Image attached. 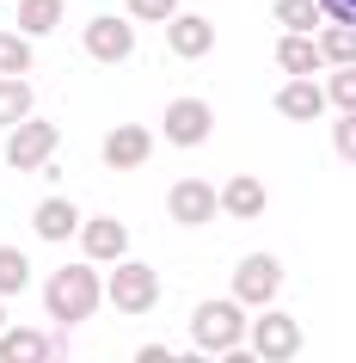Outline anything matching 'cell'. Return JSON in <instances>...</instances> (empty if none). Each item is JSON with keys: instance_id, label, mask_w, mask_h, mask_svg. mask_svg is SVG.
Instances as JSON below:
<instances>
[{"instance_id": "cell-1", "label": "cell", "mask_w": 356, "mask_h": 363, "mask_svg": "<svg viewBox=\"0 0 356 363\" xmlns=\"http://www.w3.org/2000/svg\"><path fill=\"white\" fill-rule=\"evenodd\" d=\"M98 302H105V277H98L93 259H80V265H62L43 277V314L56 326H80V320H93Z\"/></svg>"}, {"instance_id": "cell-2", "label": "cell", "mask_w": 356, "mask_h": 363, "mask_svg": "<svg viewBox=\"0 0 356 363\" xmlns=\"http://www.w3.org/2000/svg\"><path fill=\"white\" fill-rule=\"evenodd\" d=\"M246 333H252V326H246V308L234 302V296L197 302V314H190V345H197V351H234Z\"/></svg>"}, {"instance_id": "cell-3", "label": "cell", "mask_w": 356, "mask_h": 363, "mask_svg": "<svg viewBox=\"0 0 356 363\" xmlns=\"http://www.w3.org/2000/svg\"><path fill=\"white\" fill-rule=\"evenodd\" d=\"M105 302L123 308V314H148V308L160 302V277H154V265H142V259H117L111 277H105Z\"/></svg>"}, {"instance_id": "cell-4", "label": "cell", "mask_w": 356, "mask_h": 363, "mask_svg": "<svg viewBox=\"0 0 356 363\" xmlns=\"http://www.w3.org/2000/svg\"><path fill=\"white\" fill-rule=\"evenodd\" d=\"M277 289H282V265H277V252H246L240 265H234V302L240 308H270L277 302Z\"/></svg>"}, {"instance_id": "cell-5", "label": "cell", "mask_w": 356, "mask_h": 363, "mask_svg": "<svg viewBox=\"0 0 356 363\" xmlns=\"http://www.w3.org/2000/svg\"><path fill=\"white\" fill-rule=\"evenodd\" d=\"M56 142H62V130L50 117H25V123H13V135H6V167H19V172L50 167V160H56Z\"/></svg>"}, {"instance_id": "cell-6", "label": "cell", "mask_w": 356, "mask_h": 363, "mask_svg": "<svg viewBox=\"0 0 356 363\" xmlns=\"http://www.w3.org/2000/svg\"><path fill=\"white\" fill-rule=\"evenodd\" d=\"M160 135H166L172 148H203L209 135H215V111H209V99H172L166 117H160Z\"/></svg>"}, {"instance_id": "cell-7", "label": "cell", "mask_w": 356, "mask_h": 363, "mask_svg": "<svg viewBox=\"0 0 356 363\" xmlns=\"http://www.w3.org/2000/svg\"><path fill=\"white\" fill-rule=\"evenodd\" d=\"M252 351H258L264 363H295V357H301V326H295V314L264 308L258 320H252Z\"/></svg>"}, {"instance_id": "cell-8", "label": "cell", "mask_w": 356, "mask_h": 363, "mask_svg": "<svg viewBox=\"0 0 356 363\" xmlns=\"http://www.w3.org/2000/svg\"><path fill=\"white\" fill-rule=\"evenodd\" d=\"M215 210H222V191H215V185H203V179H172L166 216L178 222V228H203Z\"/></svg>"}, {"instance_id": "cell-9", "label": "cell", "mask_w": 356, "mask_h": 363, "mask_svg": "<svg viewBox=\"0 0 356 363\" xmlns=\"http://www.w3.org/2000/svg\"><path fill=\"white\" fill-rule=\"evenodd\" d=\"M130 50H135V19L130 13H98L86 25V56L93 62H130Z\"/></svg>"}, {"instance_id": "cell-10", "label": "cell", "mask_w": 356, "mask_h": 363, "mask_svg": "<svg viewBox=\"0 0 356 363\" xmlns=\"http://www.w3.org/2000/svg\"><path fill=\"white\" fill-rule=\"evenodd\" d=\"M98 160H105L111 172H142L154 160V130H142V123H117V130L105 135Z\"/></svg>"}, {"instance_id": "cell-11", "label": "cell", "mask_w": 356, "mask_h": 363, "mask_svg": "<svg viewBox=\"0 0 356 363\" xmlns=\"http://www.w3.org/2000/svg\"><path fill=\"white\" fill-rule=\"evenodd\" d=\"M80 247L93 265H117V259H130V228L117 216H93V222H80Z\"/></svg>"}, {"instance_id": "cell-12", "label": "cell", "mask_w": 356, "mask_h": 363, "mask_svg": "<svg viewBox=\"0 0 356 363\" xmlns=\"http://www.w3.org/2000/svg\"><path fill=\"white\" fill-rule=\"evenodd\" d=\"M166 50L178 62H203L209 50H215V25H209L203 13H178V19L166 25Z\"/></svg>"}, {"instance_id": "cell-13", "label": "cell", "mask_w": 356, "mask_h": 363, "mask_svg": "<svg viewBox=\"0 0 356 363\" xmlns=\"http://www.w3.org/2000/svg\"><path fill=\"white\" fill-rule=\"evenodd\" d=\"M0 363H56V333H43V326H6L0 333Z\"/></svg>"}, {"instance_id": "cell-14", "label": "cell", "mask_w": 356, "mask_h": 363, "mask_svg": "<svg viewBox=\"0 0 356 363\" xmlns=\"http://www.w3.org/2000/svg\"><path fill=\"white\" fill-rule=\"evenodd\" d=\"M264 203H270V191H264L252 172H234V179L222 185V210L234 216V222H258V216H264Z\"/></svg>"}, {"instance_id": "cell-15", "label": "cell", "mask_w": 356, "mask_h": 363, "mask_svg": "<svg viewBox=\"0 0 356 363\" xmlns=\"http://www.w3.org/2000/svg\"><path fill=\"white\" fill-rule=\"evenodd\" d=\"M277 68H282L289 80H314L319 68H326L319 38H289V31H282V38H277Z\"/></svg>"}, {"instance_id": "cell-16", "label": "cell", "mask_w": 356, "mask_h": 363, "mask_svg": "<svg viewBox=\"0 0 356 363\" xmlns=\"http://www.w3.org/2000/svg\"><path fill=\"white\" fill-rule=\"evenodd\" d=\"M326 105H332V99H326V86H314V80H289V86H277V111L289 117V123H314Z\"/></svg>"}, {"instance_id": "cell-17", "label": "cell", "mask_w": 356, "mask_h": 363, "mask_svg": "<svg viewBox=\"0 0 356 363\" xmlns=\"http://www.w3.org/2000/svg\"><path fill=\"white\" fill-rule=\"evenodd\" d=\"M31 228H38L43 240H80V210L68 197H43L38 210H31Z\"/></svg>"}, {"instance_id": "cell-18", "label": "cell", "mask_w": 356, "mask_h": 363, "mask_svg": "<svg viewBox=\"0 0 356 363\" xmlns=\"http://www.w3.org/2000/svg\"><path fill=\"white\" fill-rule=\"evenodd\" d=\"M270 13H277V25L289 31V38H314L319 19H326V13H319V0H277Z\"/></svg>"}, {"instance_id": "cell-19", "label": "cell", "mask_w": 356, "mask_h": 363, "mask_svg": "<svg viewBox=\"0 0 356 363\" xmlns=\"http://www.w3.org/2000/svg\"><path fill=\"white\" fill-rule=\"evenodd\" d=\"M314 38H319V56L332 62V68H356V25H326Z\"/></svg>"}, {"instance_id": "cell-20", "label": "cell", "mask_w": 356, "mask_h": 363, "mask_svg": "<svg viewBox=\"0 0 356 363\" xmlns=\"http://www.w3.org/2000/svg\"><path fill=\"white\" fill-rule=\"evenodd\" d=\"M62 25V0H19V38H43Z\"/></svg>"}, {"instance_id": "cell-21", "label": "cell", "mask_w": 356, "mask_h": 363, "mask_svg": "<svg viewBox=\"0 0 356 363\" xmlns=\"http://www.w3.org/2000/svg\"><path fill=\"white\" fill-rule=\"evenodd\" d=\"M19 289H31V259L25 247H0V296H19Z\"/></svg>"}, {"instance_id": "cell-22", "label": "cell", "mask_w": 356, "mask_h": 363, "mask_svg": "<svg viewBox=\"0 0 356 363\" xmlns=\"http://www.w3.org/2000/svg\"><path fill=\"white\" fill-rule=\"evenodd\" d=\"M25 68H31V38H0V80H25Z\"/></svg>"}, {"instance_id": "cell-23", "label": "cell", "mask_w": 356, "mask_h": 363, "mask_svg": "<svg viewBox=\"0 0 356 363\" xmlns=\"http://www.w3.org/2000/svg\"><path fill=\"white\" fill-rule=\"evenodd\" d=\"M31 117V86L25 80H0V123H25Z\"/></svg>"}, {"instance_id": "cell-24", "label": "cell", "mask_w": 356, "mask_h": 363, "mask_svg": "<svg viewBox=\"0 0 356 363\" xmlns=\"http://www.w3.org/2000/svg\"><path fill=\"white\" fill-rule=\"evenodd\" d=\"M123 13L135 25H172L178 19V0H123Z\"/></svg>"}, {"instance_id": "cell-25", "label": "cell", "mask_w": 356, "mask_h": 363, "mask_svg": "<svg viewBox=\"0 0 356 363\" xmlns=\"http://www.w3.org/2000/svg\"><path fill=\"white\" fill-rule=\"evenodd\" d=\"M326 99L338 105V117L356 111V68H332V86H326Z\"/></svg>"}, {"instance_id": "cell-26", "label": "cell", "mask_w": 356, "mask_h": 363, "mask_svg": "<svg viewBox=\"0 0 356 363\" xmlns=\"http://www.w3.org/2000/svg\"><path fill=\"white\" fill-rule=\"evenodd\" d=\"M332 148H338V160H350V167H356V111H344V117H338Z\"/></svg>"}, {"instance_id": "cell-27", "label": "cell", "mask_w": 356, "mask_h": 363, "mask_svg": "<svg viewBox=\"0 0 356 363\" xmlns=\"http://www.w3.org/2000/svg\"><path fill=\"white\" fill-rule=\"evenodd\" d=\"M326 25H356V0H319Z\"/></svg>"}, {"instance_id": "cell-28", "label": "cell", "mask_w": 356, "mask_h": 363, "mask_svg": "<svg viewBox=\"0 0 356 363\" xmlns=\"http://www.w3.org/2000/svg\"><path fill=\"white\" fill-rule=\"evenodd\" d=\"M135 363H178V351H166V345H142Z\"/></svg>"}, {"instance_id": "cell-29", "label": "cell", "mask_w": 356, "mask_h": 363, "mask_svg": "<svg viewBox=\"0 0 356 363\" xmlns=\"http://www.w3.org/2000/svg\"><path fill=\"white\" fill-rule=\"evenodd\" d=\"M222 363H264L252 345H234V351H222Z\"/></svg>"}, {"instance_id": "cell-30", "label": "cell", "mask_w": 356, "mask_h": 363, "mask_svg": "<svg viewBox=\"0 0 356 363\" xmlns=\"http://www.w3.org/2000/svg\"><path fill=\"white\" fill-rule=\"evenodd\" d=\"M178 363H209V357H203V351H185V357H178Z\"/></svg>"}, {"instance_id": "cell-31", "label": "cell", "mask_w": 356, "mask_h": 363, "mask_svg": "<svg viewBox=\"0 0 356 363\" xmlns=\"http://www.w3.org/2000/svg\"><path fill=\"white\" fill-rule=\"evenodd\" d=\"M0 333H6V296H0Z\"/></svg>"}]
</instances>
